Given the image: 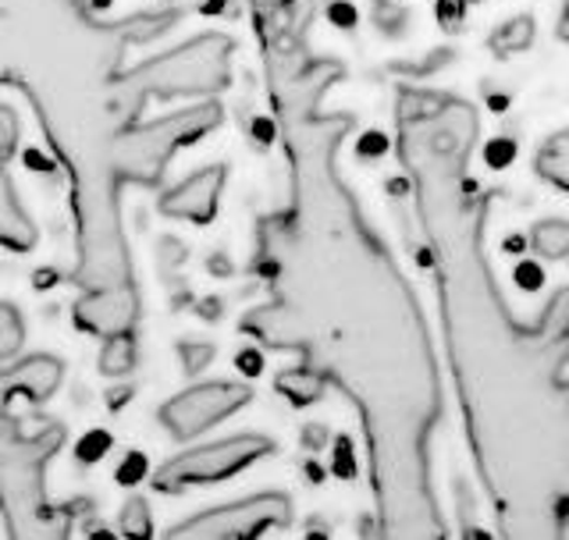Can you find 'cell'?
I'll return each instance as SVG.
<instances>
[{"label":"cell","instance_id":"4fadbf2b","mask_svg":"<svg viewBox=\"0 0 569 540\" xmlns=\"http://www.w3.org/2000/svg\"><path fill=\"white\" fill-rule=\"evenodd\" d=\"M274 388H278L289 402H296V406H310V402L320 399V394H325V377L313 373V370H289V373H281V377H278Z\"/></svg>","mask_w":569,"mask_h":540},{"label":"cell","instance_id":"7a4b0ae2","mask_svg":"<svg viewBox=\"0 0 569 540\" xmlns=\"http://www.w3.org/2000/svg\"><path fill=\"white\" fill-rule=\"evenodd\" d=\"M174 22L178 11L103 22L86 0H0V86L29 100L68 174L79 246L71 317L97 338L132 331L139 317L118 178V136L136 124L121 71L132 47Z\"/></svg>","mask_w":569,"mask_h":540},{"label":"cell","instance_id":"9a60e30c","mask_svg":"<svg viewBox=\"0 0 569 540\" xmlns=\"http://www.w3.org/2000/svg\"><path fill=\"white\" fill-rule=\"evenodd\" d=\"M22 341H26L22 313H18L11 302H0V367L11 363L18 349H22Z\"/></svg>","mask_w":569,"mask_h":540},{"label":"cell","instance_id":"ba28073f","mask_svg":"<svg viewBox=\"0 0 569 540\" xmlns=\"http://www.w3.org/2000/svg\"><path fill=\"white\" fill-rule=\"evenodd\" d=\"M249 399H253V391L236 381L192 384L164 402V409H160V423L171 430V438L186 441V438L203 434L207 427L228 420L231 412H239Z\"/></svg>","mask_w":569,"mask_h":540},{"label":"cell","instance_id":"277c9868","mask_svg":"<svg viewBox=\"0 0 569 540\" xmlns=\"http://www.w3.org/2000/svg\"><path fill=\"white\" fill-rule=\"evenodd\" d=\"M231 53H236L231 36L203 32L160 58L142 61L139 68H124L121 89L129 118L142 121L150 100H207L221 93L231 79Z\"/></svg>","mask_w":569,"mask_h":540},{"label":"cell","instance_id":"6da1fadb","mask_svg":"<svg viewBox=\"0 0 569 540\" xmlns=\"http://www.w3.org/2000/svg\"><path fill=\"white\" fill-rule=\"evenodd\" d=\"M310 18L313 0L253 4L292 192L289 207L260 221L257 263L267 299L239 328L260 346L299 352L313 373L352 394L367 420L388 530L431 533L423 488V434L435 417L431 359L413 299L335 171L349 121L320 111L338 64L310 50Z\"/></svg>","mask_w":569,"mask_h":540},{"label":"cell","instance_id":"8992f818","mask_svg":"<svg viewBox=\"0 0 569 540\" xmlns=\"http://www.w3.org/2000/svg\"><path fill=\"white\" fill-rule=\"evenodd\" d=\"M274 441L263 434H236L213 444L189 448V452L168 459L164 466H157L153 473V488L164 494H178L189 488H203V483H218L228 480L242 470H249L257 459L271 456Z\"/></svg>","mask_w":569,"mask_h":540},{"label":"cell","instance_id":"9c48e42d","mask_svg":"<svg viewBox=\"0 0 569 540\" xmlns=\"http://www.w3.org/2000/svg\"><path fill=\"white\" fill-rule=\"evenodd\" d=\"M221 189H224V164H213V168H203L182 178V182L171 186L168 192H160L157 210L174 221L207 224L213 221V213H218Z\"/></svg>","mask_w":569,"mask_h":540},{"label":"cell","instance_id":"3957f363","mask_svg":"<svg viewBox=\"0 0 569 540\" xmlns=\"http://www.w3.org/2000/svg\"><path fill=\"white\" fill-rule=\"evenodd\" d=\"M64 363L58 356L36 352L0 367V516L8 537L22 540H64L71 533V512L53 509L47 498V466L61 452L64 427L43 423L26 434V423L11 412V402H47L61 388Z\"/></svg>","mask_w":569,"mask_h":540},{"label":"cell","instance_id":"8fae6325","mask_svg":"<svg viewBox=\"0 0 569 540\" xmlns=\"http://www.w3.org/2000/svg\"><path fill=\"white\" fill-rule=\"evenodd\" d=\"M538 174L569 192V129L551 136L538 153Z\"/></svg>","mask_w":569,"mask_h":540},{"label":"cell","instance_id":"ac0fdd59","mask_svg":"<svg viewBox=\"0 0 569 540\" xmlns=\"http://www.w3.org/2000/svg\"><path fill=\"white\" fill-rule=\"evenodd\" d=\"M18 136H22V121H18V114L8 103H0V164H8L14 157Z\"/></svg>","mask_w":569,"mask_h":540},{"label":"cell","instance_id":"7c38bea8","mask_svg":"<svg viewBox=\"0 0 569 540\" xmlns=\"http://www.w3.org/2000/svg\"><path fill=\"white\" fill-rule=\"evenodd\" d=\"M132 367H136V338H132V331L107 334L103 338V352H100V370L107 377H124V373H132Z\"/></svg>","mask_w":569,"mask_h":540},{"label":"cell","instance_id":"5bb4252c","mask_svg":"<svg viewBox=\"0 0 569 540\" xmlns=\"http://www.w3.org/2000/svg\"><path fill=\"white\" fill-rule=\"evenodd\" d=\"M533 253H538L541 260H562L569 257V221H541L533 224Z\"/></svg>","mask_w":569,"mask_h":540},{"label":"cell","instance_id":"5b68a950","mask_svg":"<svg viewBox=\"0 0 569 540\" xmlns=\"http://www.w3.org/2000/svg\"><path fill=\"white\" fill-rule=\"evenodd\" d=\"M221 124V103L200 100L182 111L153 118V121H136L132 129L118 136V178L121 186H160L171 157L189 147V142L203 139Z\"/></svg>","mask_w":569,"mask_h":540},{"label":"cell","instance_id":"30bf717a","mask_svg":"<svg viewBox=\"0 0 569 540\" xmlns=\"http://www.w3.org/2000/svg\"><path fill=\"white\" fill-rule=\"evenodd\" d=\"M0 246L14 249V253H26V249L36 246V224L22 200H18L4 164H0Z\"/></svg>","mask_w":569,"mask_h":540},{"label":"cell","instance_id":"ffe728a7","mask_svg":"<svg viewBox=\"0 0 569 540\" xmlns=\"http://www.w3.org/2000/svg\"><path fill=\"white\" fill-rule=\"evenodd\" d=\"M249 4H257V0H249Z\"/></svg>","mask_w":569,"mask_h":540},{"label":"cell","instance_id":"2e32d148","mask_svg":"<svg viewBox=\"0 0 569 540\" xmlns=\"http://www.w3.org/2000/svg\"><path fill=\"white\" fill-rule=\"evenodd\" d=\"M530 40H533V18L530 14H516L512 22H506L502 29L491 36V47L498 53H512V50L530 47Z\"/></svg>","mask_w":569,"mask_h":540},{"label":"cell","instance_id":"e0dca14e","mask_svg":"<svg viewBox=\"0 0 569 540\" xmlns=\"http://www.w3.org/2000/svg\"><path fill=\"white\" fill-rule=\"evenodd\" d=\"M121 530L129 537H150L153 533V519H150V506L142 498H129L121 509Z\"/></svg>","mask_w":569,"mask_h":540},{"label":"cell","instance_id":"d6986e66","mask_svg":"<svg viewBox=\"0 0 569 540\" xmlns=\"http://www.w3.org/2000/svg\"><path fill=\"white\" fill-rule=\"evenodd\" d=\"M559 36L569 43V8L562 11V18H559Z\"/></svg>","mask_w":569,"mask_h":540},{"label":"cell","instance_id":"52a82bcc","mask_svg":"<svg viewBox=\"0 0 569 540\" xmlns=\"http://www.w3.org/2000/svg\"><path fill=\"white\" fill-rule=\"evenodd\" d=\"M292 523V501L284 494H249L242 501H228V506L207 509L200 516H189L186 523H178L168 537L174 540H246L260 537L271 527Z\"/></svg>","mask_w":569,"mask_h":540}]
</instances>
